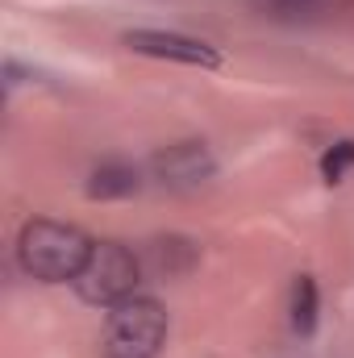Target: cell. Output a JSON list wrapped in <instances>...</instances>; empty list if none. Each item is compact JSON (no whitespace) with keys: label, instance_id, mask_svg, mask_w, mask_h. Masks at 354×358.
Segmentation results:
<instances>
[{"label":"cell","instance_id":"obj_3","mask_svg":"<svg viewBox=\"0 0 354 358\" xmlns=\"http://www.w3.org/2000/svg\"><path fill=\"white\" fill-rule=\"evenodd\" d=\"M142 283V259L121 242H96L84 271L76 275V292L92 308H113L134 296Z\"/></svg>","mask_w":354,"mask_h":358},{"label":"cell","instance_id":"obj_10","mask_svg":"<svg viewBox=\"0 0 354 358\" xmlns=\"http://www.w3.org/2000/svg\"><path fill=\"white\" fill-rule=\"evenodd\" d=\"M255 4L271 17H309V13H321L330 0H255Z\"/></svg>","mask_w":354,"mask_h":358},{"label":"cell","instance_id":"obj_7","mask_svg":"<svg viewBox=\"0 0 354 358\" xmlns=\"http://www.w3.org/2000/svg\"><path fill=\"white\" fill-rule=\"evenodd\" d=\"M292 329L300 338H313L317 334V321H321V292H317V279L313 275H296L292 279Z\"/></svg>","mask_w":354,"mask_h":358},{"label":"cell","instance_id":"obj_4","mask_svg":"<svg viewBox=\"0 0 354 358\" xmlns=\"http://www.w3.org/2000/svg\"><path fill=\"white\" fill-rule=\"evenodd\" d=\"M146 171L167 192H196L217 176V159L204 142H171V146L150 155Z\"/></svg>","mask_w":354,"mask_h":358},{"label":"cell","instance_id":"obj_1","mask_svg":"<svg viewBox=\"0 0 354 358\" xmlns=\"http://www.w3.org/2000/svg\"><path fill=\"white\" fill-rule=\"evenodd\" d=\"M92 246L96 242L80 225L38 217V221H25L21 234H17V263L38 283H76V275L88 263Z\"/></svg>","mask_w":354,"mask_h":358},{"label":"cell","instance_id":"obj_5","mask_svg":"<svg viewBox=\"0 0 354 358\" xmlns=\"http://www.w3.org/2000/svg\"><path fill=\"white\" fill-rule=\"evenodd\" d=\"M121 42H125L134 55L163 59V63H179V67H200V71L221 67L217 46H208L204 38H192V34H176V29H129Z\"/></svg>","mask_w":354,"mask_h":358},{"label":"cell","instance_id":"obj_9","mask_svg":"<svg viewBox=\"0 0 354 358\" xmlns=\"http://www.w3.org/2000/svg\"><path fill=\"white\" fill-rule=\"evenodd\" d=\"M179 250H192V242H183V238H159V242H150V267L159 271V275H183V267H176Z\"/></svg>","mask_w":354,"mask_h":358},{"label":"cell","instance_id":"obj_6","mask_svg":"<svg viewBox=\"0 0 354 358\" xmlns=\"http://www.w3.org/2000/svg\"><path fill=\"white\" fill-rule=\"evenodd\" d=\"M142 187V171L138 167H129V163H100L96 171L88 176V200H125V196H134Z\"/></svg>","mask_w":354,"mask_h":358},{"label":"cell","instance_id":"obj_2","mask_svg":"<svg viewBox=\"0 0 354 358\" xmlns=\"http://www.w3.org/2000/svg\"><path fill=\"white\" fill-rule=\"evenodd\" d=\"M167 342V308L155 296H125L108 308L104 321V355L108 358H155Z\"/></svg>","mask_w":354,"mask_h":358},{"label":"cell","instance_id":"obj_8","mask_svg":"<svg viewBox=\"0 0 354 358\" xmlns=\"http://www.w3.org/2000/svg\"><path fill=\"white\" fill-rule=\"evenodd\" d=\"M351 167H354V138L334 142V146L321 155V179H325V183H342Z\"/></svg>","mask_w":354,"mask_h":358}]
</instances>
